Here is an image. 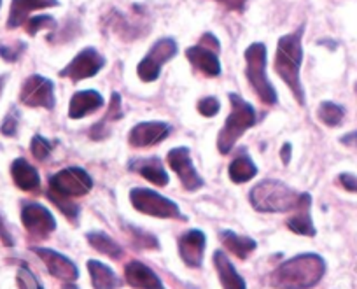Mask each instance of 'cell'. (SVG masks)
<instances>
[{
    "label": "cell",
    "instance_id": "32",
    "mask_svg": "<svg viewBox=\"0 0 357 289\" xmlns=\"http://www.w3.org/2000/svg\"><path fill=\"white\" fill-rule=\"evenodd\" d=\"M30 149H32V154L37 158V160H46L50 156L51 149H53V144L50 140H46L44 137L36 135L32 139V144H30Z\"/></svg>",
    "mask_w": 357,
    "mask_h": 289
},
{
    "label": "cell",
    "instance_id": "22",
    "mask_svg": "<svg viewBox=\"0 0 357 289\" xmlns=\"http://www.w3.org/2000/svg\"><path fill=\"white\" fill-rule=\"evenodd\" d=\"M214 265L218 268L222 289H247L243 279L240 277L238 272L235 270L231 261L228 260V256L222 251H215L214 253Z\"/></svg>",
    "mask_w": 357,
    "mask_h": 289
},
{
    "label": "cell",
    "instance_id": "38",
    "mask_svg": "<svg viewBox=\"0 0 357 289\" xmlns=\"http://www.w3.org/2000/svg\"><path fill=\"white\" fill-rule=\"evenodd\" d=\"M215 2L222 4L226 9H229V11H236V13H243V9H245V4H247V0H215Z\"/></svg>",
    "mask_w": 357,
    "mask_h": 289
},
{
    "label": "cell",
    "instance_id": "40",
    "mask_svg": "<svg viewBox=\"0 0 357 289\" xmlns=\"http://www.w3.org/2000/svg\"><path fill=\"white\" fill-rule=\"evenodd\" d=\"M0 239H2V242H4L6 246H9V247L13 246L11 233L8 232V228L4 226V221H2V219H0Z\"/></svg>",
    "mask_w": 357,
    "mask_h": 289
},
{
    "label": "cell",
    "instance_id": "39",
    "mask_svg": "<svg viewBox=\"0 0 357 289\" xmlns=\"http://www.w3.org/2000/svg\"><path fill=\"white\" fill-rule=\"evenodd\" d=\"M340 182H342V186L347 189V191L357 193V177L356 175L342 174L340 175Z\"/></svg>",
    "mask_w": 357,
    "mask_h": 289
},
{
    "label": "cell",
    "instance_id": "10",
    "mask_svg": "<svg viewBox=\"0 0 357 289\" xmlns=\"http://www.w3.org/2000/svg\"><path fill=\"white\" fill-rule=\"evenodd\" d=\"M20 101L26 108H54V84L47 77L39 74H33L23 82L22 91H20Z\"/></svg>",
    "mask_w": 357,
    "mask_h": 289
},
{
    "label": "cell",
    "instance_id": "13",
    "mask_svg": "<svg viewBox=\"0 0 357 289\" xmlns=\"http://www.w3.org/2000/svg\"><path fill=\"white\" fill-rule=\"evenodd\" d=\"M22 221L33 237H47L56 228L53 214L39 204H26L22 211Z\"/></svg>",
    "mask_w": 357,
    "mask_h": 289
},
{
    "label": "cell",
    "instance_id": "5",
    "mask_svg": "<svg viewBox=\"0 0 357 289\" xmlns=\"http://www.w3.org/2000/svg\"><path fill=\"white\" fill-rule=\"evenodd\" d=\"M245 65V75L259 101L266 105L277 104V91L266 74V46L263 43H254L247 47Z\"/></svg>",
    "mask_w": 357,
    "mask_h": 289
},
{
    "label": "cell",
    "instance_id": "43",
    "mask_svg": "<svg viewBox=\"0 0 357 289\" xmlns=\"http://www.w3.org/2000/svg\"><path fill=\"white\" fill-rule=\"evenodd\" d=\"M354 89H356V93H357V82H356V86H354Z\"/></svg>",
    "mask_w": 357,
    "mask_h": 289
},
{
    "label": "cell",
    "instance_id": "25",
    "mask_svg": "<svg viewBox=\"0 0 357 289\" xmlns=\"http://www.w3.org/2000/svg\"><path fill=\"white\" fill-rule=\"evenodd\" d=\"M123 118V108H121V96H119V93H112V98H111V104H109V111L107 114L104 116V119H102L100 123H97V125L91 128V132H89V137L95 140H100L104 139V137H107V123H112V121H118V119Z\"/></svg>",
    "mask_w": 357,
    "mask_h": 289
},
{
    "label": "cell",
    "instance_id": "20",
    "mask_svg": "<svg viewBox=\"0 0 357 289\" xmlns=\"http://www.w3.org/2000/svg\"><path fill=\"white\" fill-rule=\"evenodd\" d=\"M11 174L15 179V184L18 186L23 191L36 193L40 188V177L39 172L32 167L26 160L18 158V160L13 161L11 165Z\"/></svg>",
    "mask_w": 357,
    "mask_h": 289
},
{
    "label": "cell",
    "instance_id": "30",
    "mask_svg": "<svg viewBox=\"0 0 357 289\" xmlns=\"http://www.w3.org/2000/svg\"><path fill=\"white\" fill-rule=\"evenodd\" d=\"M56 27V22L54 18L47 15H39V16H33V18H29L25 23V29L29 32V36H37L39 30H53Z\"/></svg>",
    "mask_w": 357,
    "mask_h": 289
},
{
    "label": "cell",
    "instance_id": "26",
    "mask_svg": "<svg viewBox=\"0 0 357 289\" xmlns=\"http://www.w3.org/2000/svg\"><path fill=\"white\" fill-rule=\"evenodd\" d=\"M221 240L225 244V247H228L236 258L240 260H245L254 249H256V242L249 237H243V235H236L233 232H222L221 233Z\"/></svg>",
    "mask_w": 357,
    "mask_h": 289
},
{
    "label": "cell",
    "instance_id": "14",
    "mask_svg": "<svg viewBox=\"0 0 357 289\" xmlns=\"http://www.w3.org/2000/svg\"><path fill=\"white\" fill-rule=\"evenodd\" d=\"M170 133V126L163 121L139 123L130 130L128 140L133 147H149L160 144Z\"/></svg>",
    "mask_w": 357,
    "mask_h": 289
},
{
    "label": "cell",
    "instance_id": "27",
    "mask_svg": "<svg viewBox=\"0 0 357 289\" xmlns=\"http://www.w3.org/2000/svg\"><path fill=\"white\" fill-rule=\"evenodd\" d=\"M229 179L236 184H242V182L250 181L252 177H256L257 167L254 165V161L250 160L247 154H240L229 165Z\"/></svg>",
    "mask_w": 357,
    "mask_h": 289
},
{
    "label": "cell",
    "instance_id": "19",
    "mask_svg": "<svg viewBox=\"0 0 357 289\" xmlns=\"http://www.w3.org/2000/svg\"><path fill=\"white\" fill-rule=\"evenodd\" d=\"M125 279L135 289H165L160 277L140 261H130L126 265Z\"/></svg>",
    "mask_w": 357,
    "mask_h": 289
},
{
    "label": "cell",
    "instance_id": "3",
    "mask_svg": "<svg viewBox=\"0 0 357 289\" xmlns=\"http://www.w3.org/2000/svg\"><path fill=\"white\" fill-rule=\"evenodd\" d=\"M250 204L259 212H287L298 207L300 195L284 182L266 179L259 182L249 195Z\"/></svg>",
    "mask_w": 357,
    "mask_h": 289
},
{
    "label": "cell",
    "instance_id": "8",
    "mask_svg": "<svg viewBox=\"0 0 357 289\" xmlns=\"http://www.w3.org/2000/svg\"><path fill=\"white\" fill-rule=\"evenodd\" d=\"M130 200L132 205L139 212L147 216H154V218H181V211L177 205L168 198L161 197L160 193L151 191L146 188H133L130 191Z\"/></svg>",
    "mask_w": 357,
    "mask_h": 289
},
{
    "label": "cell",
    "instance_id": "21",
    "mask_svg": "<svg viewBox=\"0 0 357 289\" xmlns=\"http://www.w3.org/2000/svg\"><path fill=\"white\" fill-rule=\"evenodd\" d=\"M310 195H300V202H298V214L293 216L291 219H287V228L293 230L298 235H307L314 237L315 235V226L312 223L310 218Z\"/></svg>",
    "mask_w": 357,
    "mask_h": 289
},
{
    "label": "cell",
    "instance_id": "37",
    "mask_svg": "<svg viewBox=\"0 0 357 289\" xmlns=\"http://www.w3.org/2000/svg\"><path fill=\"white\" fill-rule=\"evenodd\" d=\"M16 130H18V116H16V112L13 111V112H9L8 118H6L4 123H2V126H0V132L8 137H15Z\"/></svg>",
    "mask_w": 357,
    "mask_h": 289
},
{
    "label": "cell",
    "instance_id": "6",
    "mask_svg": "<svg viewBox=\"0 0 357 289\" xmlns=\"http://www.w3.org/2000/svg\"><path fill=\"white\" fill-rule=\"evenodd\" d=\"M91 188H93V179L89 177L84 168L79 167L63 168L50 179V195L54 197H82Z\"/></svg>",
    "mask_w": 357,
    "mask_h": 289
},
{
    "label": "cell",
    "instance_id": "36",
    "mask_svg": "<svg viewBox=\"0 0 357 289\" xmlns=\"http://www.w3.org/2000/svg\"><path fill=\"white\" fill-rule=\"evenodd\" d=\"M130 230H132L133 237H135L137 246L147 247V249H158V240L154 239L153 235L140 232V230H137V228H130Z\"/></svg>",
    "mask_w": 357,
    "mask_h": 289
},
{
    "label": "cell",
    "instance_id": "24",
    "mask_svg": "<svg viewBox=\"0 0 357 289\" xmlns=\"http://www.w3.org/2000/svg\"><path fill=\"white\" fill-rule=\"evenodd\" d=\"M133 170L139 172L142 177H146L147 181L153 182L156 186H167L168 184V174L165 172L163 165L158 158L153 160H139L135 161V165H132Z\"/></svg>",
    "mask_w": 357,
    "mask_h": 289
},
{
    "label": "cell",
    "instance_id": "9",
    "mask_svg": "<svg viewBox=\"0 0 357 289\" xmlns=\"http://www.w3.org/2000/svg\"><path fill=\"white\" fill-rule=\"evenodd\" d=\"M178 47L177 43L170 37H165V39H160L153 47H151L149 53L146 54L142 61L137 67V74L142 79L144 82H153L160 77L161 67L163 64L170 61L172 58L177 54Z\"/></svg>",
    "mask_w": 357,
    "mask_h": 289
},
{
    "label": "cell",
    "instance_id": "28",
    "mask_svg": "<svg viewBox=\"0 0 357 289\" xmlns=\"http://www.w3.org/2000/svg\"><path fill=\"white\" fill-rule=\"evenodd\" d=\"M88 242L95 247L97 251H100L102 254L109 258H114V260H119L123 256V247H119L118 242L111 239V237L104 235V233H88Z\"/></svg>",
    "mask_w": 357,
    "mask_h": 289
},
{
    "label": "cell",
    "instance_id": "34",
    "mask_svg": "<svg viewBox=\"0 0 357 289\" xmlns=\"http://www.w3.org/2000/svg\"><path fill=\"white\" fill-rule=\"evenodd\" d=\"M219 108H221V105H219V101L215 98V96L202 98L197 105L198 112H200L202 116H205V118H214V116L219 112Z\"/></svg>",
    "mask_w": 357,
    "mask_h": 289
},
{
    "label": "cell",
    "instance_id": "16",
    "mask_svg": "<svg viewBox=\"0 0 357 289\" xmlns=\"http://www.w3.org/2000/svg\"><path fill=\"white\" fill-rule=\"evenodd\" d=\"M33 251H36L37 256L43 258L44 265H46L51 275H54L56 279H61V281H67V282H74L75 279H77L79 275L77 267H75L74 261L68 260L67 256L56 253V251L43 249V247H36Z\"/></svg>",
    "mask_w": 357,
    "mask_h": 289
},
{
    "label": "cell",
    "instance_id": "1",
    "mask_svg": "<svg viewBox=\"0 0 357 289\" xmlns=\"http://www.w3.org/2000/svg\"><path fill=\"white\" fill-rule=\"evenodd\" d=\"M326 263L317 254H300L287 260L272 274L275 289H310L322 279Z\"/></svg>",
    "mask_w": 357,
    "mask_h": 289
},
{
    "label": "cell",
    "instance_id": "33",
    "mask_svg": "<svg viewBox=\"0 0 357 289\" xmlns=\"http://www.w3.org/2000/svg\"><path fill=\"white\" fill-rule=\"evenodd\" d=\"M16 281H18L20 289H43V286L37 281L36 275H33L26 267L20 268L18 275H16Z\"/></svg>",
    "mask_w": 357,
    "mask_h": 289
},
{
    "label": "cell",
    "instance_id": "23",
    "mask_svg": "<svg viewBox=\"0 0 357 289\" xmlns=\"http://www.w3.org/2000/svg\"><path fill=\"white\" fill-rule=\"evenodd\" d=\"M88 270L95 289H116L119 286V279L116 272L109 268L107 265L100 263V261L89 260Z\"/></svg>",
    "mask_w": 357,
    "mask_h": 289
},
{
    "label": "cell",
    "instance_id": "12",
    "mask_svg": "<svg viewBox=\"0 0 357 289\" xmlns=\"http://www.w3.org/2000/svg\"><path fill=\"white\" fill-rule=\"evenodd\" d=\"M167 160L172 170L178 175V179H181V182H183L188 191H197L204 186V179L200 177V174L195 168L188 147H175L168 153Z\"/></svg>",
    "mask_w": 357,
    "mask_h": 289
},
{
    "label": "cell",
    "instance_id": "15",
    "mask_svg": "<svg viewBox=\"0 0 357 289\" xmlns=\"http://www.w3.org/2000/svg\"><path fill=\"white\" fill-rule=\"evenodd\" d=\"M205 244H207V237L200 230H191V232L184 233L178 239V254H181V258H183V261L188 267H202V261H204L205 254Z\"/></svg>",
    "mask_w": 357,
    "mask_h": 289
},
{
    "label": "cell",
    "instance_id": "11",
    "mask_svg": "<svg viewBox=\"0 0 357 289\" xmlns=\"http://www.w3.org/2000/svg\"><path fill=\"white\" fill-rule=\"evenodd\" d=\"M104 65L105 58L95 47H86L81 53L75 54L74 60L63 71H60V77H67L70 81L77 82L97 75L104 68Z\"/></svg>",
    "mask_w": 357,
    "mask_h": 289
},
{
    "label": "cell",
    "instance_id": "4",
    "mask_svg": "<svg viewBox=\"0 0 357 289\" xmlns=\"http://www.w3.org/2000/svg\"><path fill=\"white\" fill-rule=\"evenodd\" d=\"M228 96L231 102V112L218 137V149L221 151V154H228L236 140L245 133V130L252 128L256 123V111L249 102H245L242 96L235 95V93H229Z\"/></svg>",
    "mask_w": 357,
    "mask_h": 289
},
{
    "label": "cell",
    "instance_id": "35",
    "mask_svg": "<svg viewBox=\"0 0 357 289\" xmlns=\"http://www.w3.org/2000/svg\"><path fill=\"white\" fill-rule=\"evenodd\" d=\"M51 200L56 204V207L60 209L61 212H63L65 216H68L70 219H75L79 214V207L74 204V202H70V198H65V197H54V195H50Z\"/></svg>",
    "mask_w": 357,
    "mask_h": 289
},
{
    "label": "cell",
    "instance_id": "42",
    "mask_svg": "<svg viewBox=\"0 0 357 289\" xmlns=\"http://www.w3.org/2000/svg\"><path fill=\"white\" fill-rule=\"evenodd\" d=\"M280 156H282V161L284 163H289L291 160V144H284L282 146V151H280Z\"/></svg>",
    "mask_w": 357,
    "mask_h": 289
},
{
    "label": "cell",
    "instance_id": "41",
    "mask_svg": "<svg viewBox=\"0 0 357 289\" xmlns=\"http://www.w3.org/2000/svg\"><path fill=\"white\" fill-rule=\"evenodd\" d=\"M340 142H342L343 146H349V147H357V132L347 133V135H343L342 139H340Z\"/></svg>",
    "mask_w": 357,
    "mask_h": 289
},
{
    "label": "cell",
    "instance_id": "18",
    "mask_svg": "<svg viewBox=\"0 0 357 289\" xmlns=\"http://www.w3.org/2000/svg\"><path fill=\"white\" fill-rule=\"evenodd\" d=\"M100 108H104V96L95 89H84V91H77L72 96L70 105H68V116L72 119H81L91 112L98 111Z\"/></svg>",
    "mask_w": 357,
    "mask_h": 289
},
{
    "label": "cell",
    "instance_id": "29",
    "mask_svg": "<svg viewBox=\"0 0 357 289\" xmlns=\"http://www.w3.org/2000/svg\"><path fill=\"white\" fill-rule=\"evenodd\" d=\"M317 116L326 126H338L343 121V118H345V111L338 104H335V102H322L319 105Z\"/></svg>",
    "mask_w": 357,
    "mask_h": 289
},
{
    "label": "cell",
    "instance_id": "7",
    "mask_svg": "<svg viewBox=\"0 0 357 289\" xmlns=\"http://www.w3.org/2000/svg\"><path fill=\"white\" fill-rule=\"evenodd\" d=\"M219 51H221L219 40L212 34H205L197 46L188 47L186 57L198 72H202L207 77H218V75H221Z\"/></svg>",
    "mask_w": 357,
    "mask_h": 289
},
{
    "label": "cell",
    "instance_id": "31",
    "mask_svg": "<svg viewBox=\"0 0 357 289\" xmlns=\"http://www.w3.org/2000/svg\"><path fill=\"white\" fill-rule=\"evenodd\" d=\"M26 50V44L22 40H16L13 44H0V57L6 61H18L23 51Z\"/></svg>",
    "mask_w": 357,
    "mask_h": 289
},
{
    "label": "cell",
    "instance_id": "17",
    "mask_svg": "<svg viewBox=\"0 0 357 289\" xmlns=\"http://www.w3.org/2000/svg\"><path fill=\"white\" fill-rule=\"evenodd\" d=\"M56 6H60L58 0H13L11 11H9L8 29H18V27L25 25L32 11L56 8Z\"/></svg>",
    "mask_w": 357,
    "mask_h": 289
},
{
    "label": "cell",
    "instance_id": "2",
    "mask_svg": "<svg viewBox=\"0 0 357 289\" xmlns=\"http://www.w3.org/2000/svg\"><path fill=\"white\" fill-rule=\"evenodd\" d=\"M303 34L305 27L301 25L296 32L280 37L275 53V72L289 86L300 105H305V91L300 77L301 64H303V47H301Z\"/></svg>",
    "mask_w": 357,
    "mask_h": 289
}]
</instances>
